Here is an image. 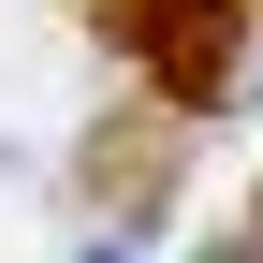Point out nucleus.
Returning <instances> with one entry per match:
<instances>
[{
  "instance_id": "obj_1",
  "label": "nucleus",
  "mask_w": 263,
  "mask_h": 263,
  "mask_svg": "<svg viewBox=\"0 0 263 263\" xmlns=\"http://www.w3.org/2000/svg\"><path fill=\"white\" fill-rule=\"evenodd\" d=\"M88 29L161 73V103H219L249 73V0H88Z\"/></svg>"
},
{
  "instance_id": "obj_2",
  "label": "nucleus",
  "mask_w": 263,
  "mask_h": 263,
  "mask_svg": "<svg viewBox=\"0 0 263 263\" xmlns=\"http://www.w3.org/2000/svg\"><path fill=\"white\" fill-rule=\"evenodd\" d=\"M176 161H190V103H132V117H103V146H88V205H161Z\"/></svg>"
}]
</instances>
